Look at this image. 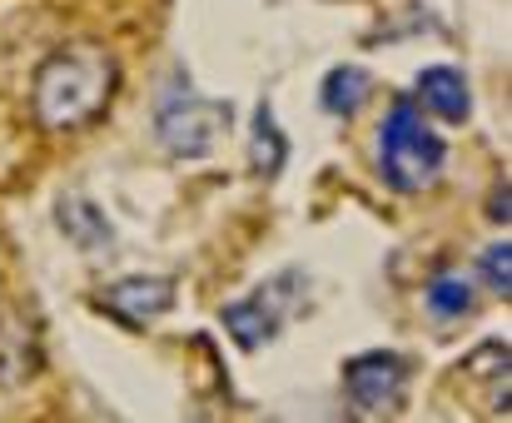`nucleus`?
<instances>
[{
	"label": "nucleus",
	"mask_w": 512,
	"mask_h": 423,
	"mask_svg": "<svg viewBox=\"0 0 512 423\" xmlns=\"http://www.w3.org/2000/svg\"><path fill=\"white\" fill-rule=\"evenodd\" d=\"M110 90H115V65L100 50L75 45V50H60V55H50L40 65V75H35V115L50 130H75V125L100 115Z\"/></svg>",
	"instance_id": "1"
},
{
	"label": "nucleus",
	"mask_w": 512,
	"mask_h": 423,
	"mask_svg": "<svg viewBox=\"0 0 512 423\" xmlns=\"http://www.w3.org/2000/svg\"><path fill=\"white\" fill-rule=\"evenodd\" d=\"M443 160H448V145L428 130L423 110L418 105H393L383 130H378V170H383V180L393 190L413 195V190L438 180Z\"/></svg>",
	"instance_id": "2"
},
{
	"label": "nucleus",
	"mask_w": 512,
	"mask_h": 423,
	"mask_svg": "<svg viewBox=\"0 0 512 423\" xmlns=\"http://www.w3.org/2000/svg\"><path fill=\"white\" fill-rule=\"evenodd\" d=\"M155 130H160V140L170 145L174 155L199 160V155H209L214 140L229 130V105L204 100V95L189 85V75L179 70V75H170V85H165V95H160V105H155Z\"/></svg>",
	"instance_id": "3"
},
{
	"label": "nucleus",
	"mask_w": 512,
	"mask_h": 423,
	"mask_svg": "<svg viewBox=\"0 0 512 423\" xmlns=\"http://www.w3.org/2000/svg\"><path fill=\"white\" fill-rule=\"evenodd\" d=\"M304 294H309V279H304L299 269H284V274H274L269 284H259L249 299L229 304V309H224V329H229L244 349H259V344H269V339L299 314Z\"/></svg>",
	"instance_id": "4"
},
{
	"label": "nucleus",
	"mask_w": 512,
	"mask_h": 423,
	"mask_svg": "<svg viewBox=\"0 0 512 423\" xmlns=\"http://www.w3.org/2000/svg\"><path fill=\"white\" fill-rule=\"evenodd\" d=\"M343 384H348V399L363 414H383V409L398 404V394L408 384V364L398 354H358L343 369Z\"/></svg>",
	"instance_id": "5"
},
{
	"label": "nucleus",
	"mask_w": 512,
	"mask_h": 423,
	"mask_svg": "<svg viewBox=\"0 0 512 423\" xmlns=\"http://www.w3.org/2000/svg\"><path fill=\"white\" fill-rule=\"evenodd\" d=\"M100 304H105L110 314L130 319V324H150V319H160L174 304V284L160 279V274H135V279L110 284V289L100 294Z\"/></svg>",
	"instance_id": "6"
},
{
	"label": "nucleus",
	"mask_w": 512,
	"mask_h": 423,
	"mask_svg": "<svg viewBox=\"0 0 512 423\" xmlns=\"http://www.w3.org/2000/svg\"><path fill=\"white\" fill-rule=\"evenodd\" d=\"M418 105L428 110V115H438V120H468V110H473V90H468V80H463V70H453V65H428L423 75H418Z\"/></svg>",
	"instance_id": "7"
},
{
	"label": "nucleus",
	"mask_w": 512,
	"mask_h": 423,
	"mask_svg": "<svg viewBox=\"0 0 512 423\" xmlns=\"http://www.w3.org/2000/svg\"><path fill=\"white\" fill-rule=\"evenodd\" d=\"M55 219H60V234H65L75 249H110V244H115V229H110L105 210H100L95 200H85V195H65V200L55 205Z\"/></svg>",
	"instance_id": "8"
},
{
	"label": "nucleus",
	"mask_w": 512,
	"mask_h": 423,
	"mask_svg": "<svg viewBox=\"0 0 512 423\" xmlns=\"http://www.w3.org/2000/svg\"><path fill=\"white\" fill-rule=\"evenodd\" d=\"M319 95H324V110L329 115H353L368 100V75L358 65H339V70L324 75V90Z\"/></svg>",
	"instance_id": "9"
},
{
	"label": "nucleus",
	"mask_w": 512,
	"mask_h": 423,
	"mask_svg": "<svg viewBox=\"0 0 512 423\" xmlns=\"http://www.w3.org/2000/svg\"><path fill=\"white\" fill-rule=\"evenodd\" d=\"M428 309H433V319H463V314H473V284L463 274H438L428 284Z\"/></svg>",
	"instance_id": "10"
},
{
	"label": "nucleus",
	"mask_w": 512,
	"mask_h": 423,
	"mask_svg": "<svg viewBox=\"0 0 512 423\" xmlns=\"http://www.w3.org/2000/svg\"><path fill=\"white\" fill-rule=\"evenodd\" d=\"M279 165H284V135H279L274 110L259 105V115H254V170L279 175Z\"/></svg>",
	"instance_id": "11"
},
{
	"label": "nucleus",
	"mask_w": 512,
	"mask_h": 423,
	"mask_svg": "<svg viewBox=\"0 0 512 423\" xmlns=\"http://www.w3.org/2000/svg\"><path fill=\"white\" fill-rule=\"evenodd\" d=\"M30 364H35V354H30V334L20 329V324H0V379L5 384H15L20 374H30Z\"/></svg>",
	"instance_id": "12"
},
{
	"label": "nucleus",
	"mask_w": 512,
	"mask_h": 423,
	"mask_svg": "<svg viewBox=\"0 0 512 423\" xmlns=\"http://www.w3.org/2000/svg\"><path fill=\"white\" fill-rule=\"evenodd\" d=\"M483 279H488L498 294H508V239L493 244V249L483 254Z\"/></svg>",
	"instance_id": "13"
},
{
	"label": "nucleus",
	"mask_w": 512,
	"mask_h": 423,
	"mask_svg": "<svg viewBox=\"0 0 512 423\" xmlns=\"http://www.w3.org/2000/svg\"><path fill=\"white\" fill-rule=\"evenodd\" d=\"M493 219H503V224H508V185L493 195Z\"/></svg>",
	"instance_id": "14"
}]
</instances>
